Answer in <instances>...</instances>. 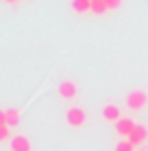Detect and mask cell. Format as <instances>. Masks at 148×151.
Returning a JSON list of instances; mask_svg holds the SVG:
<instances>
[{
	"label": "cell",
	"instance_id": "3",
	"mask_svg": "<svg viewBox=\"0 0 148 151\" xmlns=\"http://www.w3.org/2000/svg\"><path fill=\"white\" fill-rule=\"evenodd\" d=\"M76 94H79V88H76L74 81L70 79H63L59 83V96L65 99V101H72V99H76Z\"/></svg>",
	"mask_w": 148,
	"mask_h": 151
},
{
	"label": "cell",
	"instance_id": "2",
	"mask_svg": "<svg viewBox=\"0 0 148 151\" xmlns=\"http://www.w3.org/2000/svg\"><path fill=\"white\" fill-rule=\"evenodd\" d=\"M65 123H68L70 127H83V125L87 123V112H85L83 107H70V110L65 112Z\"/></svg>",
	"mask_w": 148,
	"mask_h": 151
},
{
	"label": "cell",
	"instance_id": "5",
	"mask_svg": "<svg viewBox=\"0 0 148 151\" xmlns=\"http://www.w3.org/2000/svg\"><path fill=\"white\" fill-rule=\"evenodd\" d=\"M0 123H7L9 127H15L20 123V110H13V107H4L0 112Z\"/></svg>",
	"mask_w": 148,
	"mask_h": 151
},
{
	"label": "cell",
	"instance_id": "13",
	"mask_svg": "<svg viewBox=\"0 0 148 151\" xmlns=\"http://www.w3.org/2000/svg\"><path fill=\"white\" fill-rule=\"evenodd\" d=\"M105 4H107V11H115L122 7V0H105Z\"/></svg>",
	"mask_w": 148,
	"mask_h": 151
},
{
	"label": "cell",
	"instance_id": "10",
	"mask_svg": "<svg viewBox=\"0 0 148 151\" xmlns=\"http://www.w3.org/2000/svg\"><path fill=\"white\" fill-rule=\"evenodd\" d=\"M91 13H96V15L107 13V4H105V0H91Z\"/></svg>",
	"mask_w": 148,
	"mask_h": 151
},
{
	"label": "cell",
	"instance_id": "11",
	"mask_svg": "<svg viewBox=\"0 0 148 151\" xmlns=\"http://www.w3.org/2000/svg\"><path fill=\"white\" fill-rule=\"evenodd\" d=\"M133 149H135V145L131 142L129 138H122L120 142L115 145V151H133Z\"/></svg>",
	"mask_w": 148,
	"mask_h": 151
},
{
	"label": "cell",
	"instance_id": "14",
	"mask_svg": "<svg viewBox=\"0 0 148 151\" xmlns=\"http://www.w3.org/2000/svg\"><path fill=\"white\" fill-rule=\"evenodd\" d=\"M4 2H7V4H18L20 0H4Z\"/></svg>",
	"mask_w": 148,
	"mask_h": 151
},
{
	"label": "cell",
	"instance_id": "7",
	"mask_svg": "<svg viewBox=\"0 0 148 151\" xmlns=\"http://www.w3.org/2000/svg\"><path fill=\"white\" fill-rule=\"evenodd\" d=\"M103 118H105V121H111V123H118L120 118H124V116H122V110H120L118 105L107 103V105L103 107Z\"/></svg>",
	"mask_w": 148,
	"mask_h": 151
},
{
	"label": "cell",
	"instance_id": "1",
	"mask_svg": "<svg viewBox=\"0 0 148 151\" xmlns=\"http://www.w3.org/2000/svg\"><path fill=\"white\" fill-rule=\"evenodd\" d=\"M126 105H129V110H133V112L144 110L148 105V94L144 90H131L129 96H126Z\"/></svg>",
	"mask_w": 148,
	"mask_h": 151
},
{
	"label": "cell",
	"instance_id": "12",
	"mask_svg": "<svg viewBox=\"0 0 148 151\" xmlns=\"http://www.w3.org/2000/svg\"><path fill=\"white\" fill-rule=\"evenodd\" d=\"M9 125L7 123H0V140H11V134H9Z\"/></svg>",
	"mask_w": 148,
	"mask_h": 151
},
{
	"label": "cell",
	"instance_id": "6",
	"mask_svg": "<svg viewBox=\"0 0 148 151\" xmlns=\"http://www.w3.org/2000/svg\"><path fill=\"white\" fill-rule=\"evenodd\" d=\"M9 147H11V151H30L33 149V145H30V138H26V136H13L11 140H9Z\"/></svg>",
	"mask_w": 148,
	"mask_h": 151
},
{
	"label": "cell",
	"instance_id": "4",
	"mask_svg": "<svg viewBox=\"0 0 148 151\" xmlns=\"http://www.w3.org/2000/svg\"><path fill=\"white\" fill-rule=\"evenodd\" d=\"M135 127H137V123L131 121V118H120V121L115 123V132H118L122 138H129L131 134H133Z\"/></svg>",
	"mask_w": 148,
	"mask_h": 151
},
{
	"label": "cell",
	"instance_id": "8",
	"mask_svg": "<svg viewBox=\"0 0 148 151\" xmlns=\"http://www.w3.org/2000/svg\"><path fill=\"white\" fill-rule=\"evenodd\" d=\"M146 138H148V127H146V125H137V127L133 129V134L129 136V140L135 145V147H137V145H144Z\"/></svg>",
	"mask_w": 148,
	"mask_h": 151
},
{
	"label": "cell",
	"instance_id": "9",
	"mask_svg": "<svg viewBox=\"0 0 148 151\" xmlns=\"http://www.w3.org/2000/svg\"><path fill=\"white\" fill-rule=\"evenodd\" d=\"M72 11L79 15L91 13V0H72Z\"/></svg>",
	"mask_w": 148,
	"mask_h": 151
}]
</instances>
